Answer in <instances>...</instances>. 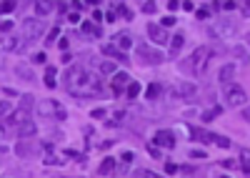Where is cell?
I'll return each instance as SVG.
<instances>
[{
    "label": "cell",
    "mask_w": 250,
    "mask_h": 178,
    "mask_svg": "<svg viewBox=\"0 0 250 178\" xmlns=\"http://www.w3.org/2000/svg\"><path fill=\"white\" fill-rule=\"evenodd\" d=\"M65 83H68V90L73 95H80V98H85V95H98L103 90V83H100V78L85 68H68L65 73Z\"/></svg>",
    "instance_id": "6da1fadb"
},
{
    "label": "cell",
    "mask_w": 250,
    "mask_h": 178,
    "mask_svg": "<svg viewBox=\"0 0 250 178\" xmlns=\"http://www.w3.org/2000/svg\"><path fill=\"white\" fill-rule=\"evenodd\" d=\"M213 58H215V53H213L210 48L200 45V48H195V53L190 55V61H188V68H190L195 75H203V73L208 70V66H210Z\"/></svg>",
    "instance_id": "7a4b0ae2"
},
{
    "label": "cell",
    "mask_w": 250,
    "mask_h": 178,
    "mask_svg": "<svg viewBox=\"0 0 250 178\" xmlns=\"http://www.w3.org/2000/svg\"><path fill=\"white\" fill-rule=\"evenodd\" d=\"M225 101H228V106H233V108H245L248 106V93L240 86H228L225 88Z\"/></svg>",
    "instance_id": "3957f363"
},
{
    "label": "cell",
    "mask_w": 250,
    "mask_h": 178,
    "mask_svg": "<svg viewBox=\"0 0 250 178\" xmlns=\"http://www.w3.org/2000/svg\"><path fill=\"white\" fill-rule=\"evenodd\" d=\"M153 146L155 148H175V133L168 128H160L153 135Z\"/></svg>",
    "instance_id": "277c9868"
},
{
    "label": "cell",
    "mask_w": 250,
    "mask_h": 178,
    "mask_svg": "<svg viewBox=\"0 0 250 178\" xmlns=\"http://www.w3.org/2000/svg\"><path fill=\"white\" fill-rule=\"evenodd\" d=\"M43 35V25H40L38 21H33V18H28V21L23 23V38L28 43H33L35 38H40Z\"/></svg>",
    "instance_id": "5b68a950"
},
{
    "label": "cell",
    "mask_w": 250,
    "mask_h": 178,
    "mask_svg": "<svg viewBox=\"0 0 250 178\" xmlns=\"http://www.w3.org/2000/svg\"><path fill=\"white\" fill-rule=\"evenodd\" d=\"M138 55H140L148 66H158V63H163V55H160L158 50L148 48V45H138Z\"/></svg>",
    "instance_id": "8992f818"
},
{
    "label": "cell",
    "mask_w": 250,
    "mask_h": 178,
    "mask_svg": "<svg viewBox=\"0 0 250 178\" xmlns=\"http://www.w3.org/2000/svg\"><path fill=\"white\" fill-rule=\"evenodd\" d=\"M200 141L203 143H215V146H220V148H230V141L228 138H223V135H218V133H208V131H200Z\"/></svg>",
    "instance_id": "52a82bcc"
},
{
    "label": "cell",
    "mask_w": 250,
    "mask_h": 178,
    "mask_svg": "<svg viewBox=\"0 0 250 178\" xmlns=\"http://www.w3.org/2000/svg\"><path fill=\"white\" fill-rule=\"evenodd\" d=\"M148 38L155 45H165V43H168V33H165L160 25H148Z\"/></svg>",
    "instance_id": "ba28073f"
},
{
    "label": "cell",
    "mask_w": 250,
    "mask_h": 178,
    "mask_svg": "<svg viewBox=\"0 0 250 178\" xmlns=\"http://www.w3.org/2000/svg\"><path fill=\"white\" fill-rule=\"evenodd\" d=\"M128 83H130V75L128 73H115V78H113V93L115 95H120V93H125V88H128Z\"/></svg>",
    "instance_id": "9c48e42d"
},
{
    "label": "cell",
    "mask_w": 250,
    "mask_h": 178,
    "mask_svg": "<svg viewBox=\"0 0 250 178\" xmlns=\"http://www.w3.org/2000/svg\"><path fill=\"white\" fill-rule=\"evenodd\" d=\"M170 95H173V98H190V95H195V86H193V83H178V86L170 90Z\"/></svg>",
    "instance_id": "30bf717a"
},
{
    "label": "cell",
    "mask_w": 250,
    "mask_h": 178,
    "mask_svg": "<svg viewBox=\"0 0 250 178\" xmlns=\"http://www.w3.org/2000/svg\"><path fill=\"white\" fill-rule=\"evenodd\" d=\"M40 113L43 115H58V118H65V111H62V106L60 103H53V101H45L43 106H40Z\"/></svg>",
    "instance_id": "8fae6325"
},
{
    "label": "cell",
    "mask_w": 250,
    "mask_h": 178,
    "mask_svg": "<svg viewBox=\"0 0 250 178\" xmlns=\"http://www.w3.org/2000/svg\"><path fill=\"white\" fill-rule=\"evenodd\" d=\"M25 121H28L25 111H18V113H13V115L8 118V121H5V126H15V128H20V126H23Z\"/></svg>",
    "instance_id": "7c38bea8"
},
{
    "label": "cell",
    "mask_w": 250,
    "mask_h": 178,
    "mask_svg": "<svg viewBox=\"0 0 250 178\" xmlns=\"http://www.w3.org/2000/svg\"><path fill=\"white\" fill-rule=\"evenodd\" d=\"M3 48L10 50V53H13V50H20V38H15V35H5V38H3Z\"/></svg>",
    "instance_id": "4fadbf2b"
},
{
    "label": "cell",
    "mask_w": 250,
    "mask_h": 178,
    "mask_svg": "<svg viewBox=\"0 0 250 178\" xmlns=\"http://www.w3.org/2000/svg\"><path fill=\"white\" fill-rule=\"evenodd\" d=\"M53 8H55V3H48V0H38L35 3V13L38 15H48Z\"/></svg>",
    "instance_id": "5bb4252c"
},
{
    "label": "cell",
    "mask_w": 250,
    "mask_h": 178,
    "mask_svg": "<svg viewBox=\"0 0 250 178\" xmlns=\"http://www.w3.org/2000/svg\"><path fill=\"white\" fill-rule=\"evenodd\" d=\"M115 45H118V48H123V50H130V48H133L130 35H125V33H123V35H118V38H115Z\"/></svg>",
    "instance_id": "9a60e30c"
},
{
    "label": "cell",
    "mask_w": 250,
    "mask_h": 178,
    "mask_svg": "<svg viewBox=\"0 0 250 178\" xmlns=\"http://www.w3.org/2000/svg\"><path fill=\"white\" fill-rule=\"evenodd\" d=\"M233 75H235V66H233V63L223 66V70H220V81H223V83H228V81H230Z\"/></svg>",
    "instance_id": "2e32d148"
},
{
    "label": "cell",
    "mask_w": 250,
    "mask_h": 178,
    "mask_svg": "<svg viewBox=\"0 0 250 178\" xmlns=\"http://www.w3.org/2000/svg\"><path fill=\"white\" fill-rule=\"evenodd\" d=\"M33 133H35V126H33L30 121H25L23 126L18 128V135H20V138H28V135H33Z\"/></svg>",
    "instance_id": "e0dca14e"
},
{
    "label": "cell",
    "mask_w": 250,
    "mask_h": 178,
    "mask_svg": "<svg viewBox=\"0 0 250 178\" xmlns=\"http://www.w3.org/2000/svg\"><path fill=\"white\" fill-rule=\"evenodd\" d=\"M160 93H163V86H160V83H150V86H148V90H145V95H148L150 101H155V98H158Z\"/></svg>",
    "instance_id": "ac0fdd59"
},
{
    "label": "cell",
    "mask_w": 250,
    "mask_h": 178,
    "mask_svg": "<svg viewBox=\"0 0 250 178\" xmlns=\"http://www.w3.org/2000/svg\"><path fill=\"white\" fill-rule=\"evenodd\" d=\"M103 53H105V55H113V58H118V61H128V58H125L120 50H115V45H103Z\"/></svg>",
    "instance_id": "d6986e66"
},
{
    "label": "cell",
    "mask_w": 250,
    "mask_h": 178,
    "mask_svg": "<svg viewBox=\"0 0 250 178\" xmlns=\"http://www.w3.org/2000/svg\"><path fill=\"white\" fill-rule=\"evenodd\" d=\"M113 166H115V161H113V158H105V161L100 163V168H98V171H100V176H108V173L113 171Z\"/></svg>",
    "instance_id": "ffe728a7"
},
{
    "label": "cell",
    "mask_w": 250,
    "mask_h": 178,
    "mask_svg": "<svg viewBox=\"0 0 250 178\" xmlns=\"http://www.w3.org/2000/svg\"><path fill=\"white\" fill-rule=\"evenodd\" d=\"M80 28H83V33H85V35H95V38L100 35V28H98L95 23H83Z\"/></svg>",
    "instance_id": "44dd1931"
},
{
    "label": "cell",
    "mask_w": 250,
    "mask_h": 178,
    "mask_svg": "<svg viewBox=\"0 0 250 178\" xmlns=\"http://www.w3.org/2000/svg\"><path fill=\"white\" fill-rule=\"evenodd\" d=\"M183 35H175L173 41H170V55H175V53H180V48H183Z\"/></svg>",
    "instance_id": "7402d4cb"
},
{
    "label": "cell",
    "mask_w": 250,
    "mask_h": 178,
    "mask_svg": "<svg viewBox=\"0 0 250 178\" xmlns=\"http://www.w3.org/2000/svg\"><path fill=\"white\" fill-rule=\"evenodd\" d=\"M240 168H243L245 173L250 171V153H248V148H243V151H240Z\"/></svg>",
    "instance_id": "603a6c76"
},
{
    "label": "cell",
    "mask_w": 250,
    "mask_h": 178,
    "mask_svg": "<svg viewBox=\"0 0 250 178\" xmlns=\"http://www.w3.org/2000/svg\"><path fill=\"white\" fill-rule=\"evenodd\" d=\"M100 73H103V75L115 73V63H113V61H103V63H100Z\"/></svg>",
    "instance_id": "cb8c5ba5"
},
{
    "label": "cell",
    "mask_w": 250,
    "mask_h": 178,
    "mask_svg": "<svg viewBox=\"0 0 250 178\" xmlns=\"http://www.w3.org/2000/svg\"><path fill=\"white\" fill-rule=\"evenodd\" d=\"M45 86H48V88H55V68H53V66L45 70Z\"/></svg>",
    "instance_id": "d4e9b609"
},
{
    "label": "cell",
    "mask_w": 250,
    "mask_h": 178,
    "mask_svg": "<svg viewBox=\"0 0 250 178\" xmlns=\"http://www.w3.org/2000/svg\"><path fill=\"white\" fill-rule=\"evenodd\" d=\"M220 113H223V108H220V106H215V108H210V111H205V113H203V121H213V118H215V115H220Z\"/></svg>",
    "instance_id": "484cf974"
},
{
    "label": "cell",
    "mask_w": 250,
    "mask_h": 178,
    "mask_svg": "<svg viewBox=\"0 0 250 178\" xmlns=\"http://www.w3.org/2000/svg\"><path fill=\"white\" fill-rule=\"evenodd\" d=\"M128 98H135V95H140V83H128Z\"/></svg>",
    "instance_id": "4316f807"
},
{
    "label": "cell",
    "mask_w": 250,
    "mask_h": 178,
    "mask_svg": "<svg viewBox=\"0 0 250 178\" xmlns=\"http://www.w3.org/2000/svg\"><path fill=\"white\" fill-rule=\"evenodd\" d=\"M13 10H15V3H10V0H8V3H0V15L13 13Z\"/></svg>",
    "instance_id": "83f0119b"
},
{
    "label": "cell",
    "mask_w": 250,
    "mask_h": 178,
    "mask_svg": "<svg viewBox=\"0 0 250 178\" xmlns=\"http://www.w3.org/2000/svg\"><path fill=\"white\" fill-rule=\"evenodd\" d=\"M10 108H13V106H10L8 101H0V118L8 115V113H10Z\"/></svg>",
    "instance_id": "f1b7e54d"
},
{
    "label": "cell",
    "mask_w": 250,
    "mask_h": 178,
    "mask_svg": "<svg viewBox=\"0 0 250 178\" xmlns=\"http://www.w3.org/2000/svg\"><path fill=\"white\" fill-rule=\"evenodd\" d=\"M213 8H220V10H233V8H235V3H215Z\"/></svg>",
    "instance_id": "f546056e"
},
{
    "label": "cell",
    "mask_w": 250,
    "mask_h": 178,
    "mask_svg": "<svg viewBox=\"0 0 250 178\" xmlns=\"http://www.w3.org/2000/svg\"><path fill=\"white\" fill-rule=\"evenodd\" d=\"M140 178H165V176H160V173H153V171H143V173H140Z\"/></svg>",
    "instance_id": "4dcf8cb0"
},
{
    "label": "cell",
    "mask_w": 250,
    "mask_h": 178,
    "mask_svg": "<svg viewBox=\"0 0 250 178\" xmlns=\"http://www.w3.org/2000/svg\"><path fill=\"white\" fill-rule=\"evenodd\" d=\"M58 35H60V28H53V30H50V35H48V45H50V43L55 41Z\"/></svg>",
    "instance_id": "1f68e13d"
},
{
    "label": "cell",
    "mask_w": 250,
    "mask_h": 178,
    "mask_svg": "<svg viewBox=\"0 0 250 178\" xmlns=\"http://www.w3.org/2000/svg\"><path fill=\"white\" fill-rule=\"evenodd\" d=\"M90 115H93V118H105V111H103V108H95V111H90Z\"/></svg>",
    "instance_id": "d6a6232c"
},
{
    "label": "cell",
    "mask_w": 250,
    "mask_h": 178,
    "mask_svg": "<svg viewBox=\"0 0 250 178\" xmlns=\"http://www.w3.org/2000/svg\"><path fill=\"white\" fill-rule=\"evenodd\" d=\"M143 10L145 13H155V3H143Z\"/></svg>",
    "instance_id": "836d02e7"
},
{
    "label": "cell",
    "mask_w": 250,
    "mask_h": 178,
    "mask_svg": "<svg viewBox=\"0 0 250 178\" xmlns=\"http://www.w3.org/2000/svg\"><path fill=\"white\" fill-rule=\"evenodd\" d=\"M0 30H3V33H10V30H13V23H3V25H0Z\"/></svg>",
    "instance_id": "e575fe53"
},
{
    "label": "cell",
    "mask_w": 250,
    "mask_h": 178,
    "mask_svg": "<svg viewBox=\"0 0 250 178\" xmlns=\"http://www.w3.org/2000/svg\"><path fill=\"white\" fill-rule=\"evenodd\" d=\"M98 21H103V13H100V10L93 13V23H98Z\"/></svg>",
    "instance_id": "d590c367"
},
{
    "label": "cell",
    "mask_w": 250,
    "mask_h": 178,
    "mask_svg": "<svg viewBox=\"0 0 250 178\" xmlns=\"http://www.w3.org/2000/svg\"><path fill=\"white\" fill-rule=\"evenodd\" d=\"M165 168H168V173H175L180 166H175V163H168V166H165Z\"/></svg>",
    "instance_id": "8d00e7d4"
},
{
    "label": "cell",
    "mask_w": 250,
    "mask_h": 178,
    "mask_svg": "<svg viewBox=\"0 0 250 178\" xmlns=\"http://www.w3.org/2000/svg\"><path fill=\"white\" fill-rule=\"evenodd\" d=\"M190 156H193V158H205V153H203V151H193Z\"/></svg>",
    "instance_id": "74e56055"
},
{
    "label": "cell",
    "mask_w": 250,
    "mask_h": 178,
    "mask_svg": "<svg viewBox=\"0 0 250 178\" xmlns=\"http://www.w3.org/2000/svg\"><path fill=\"white\" fill-rule=\"evenodd\" d=\"M218 178H230V176H218Z\"/></svg>",
    "instance_id": "f35d334b"
}]
</instances>
